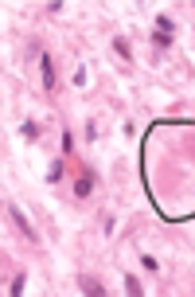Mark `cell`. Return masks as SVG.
Instances as JSON below:
<instances>
[{"label":"cell","mask_w":195,"mask_h":297,"mask_svg":"<svg viewBox=\"0 0 195 297\" xmlns=\"http://www.w3.org/2000/svg\"><path fill=\"white\" fill-rule=\"evenodd\" d=\"M4 211H8V219H12V223H16V227H20V231H24V239H28V243H39V235H35V231H32V223H28V219H24V211H20V207H16V203H8V207H4Z\"/></svg>","instance_id":"6da1fadb"},{"label":"cell","mask_w":195,"mask_h":297,"mask_svg":"<svg viewBox=\"0 0 195 297\" xmlns=\"http://www.w3.org/2000/svg\"><path fill=\"white\" fill-rule=\"evenodd\" d=\"M94 184H98V176L90 172V168H86V172H82V176L74 180V196H78V199H86L90 192H94Z\"/></svg>","instance_id":"7a4b0ae2"},{"label":"cell","mask_w":195,"mask_h":297,"mask_svg":"<svg viewBox=\"0 0 195 297\" xmlns=\"http://www.w3.org/2000/svg\"><path fill=\"white\" fill-rule=\"evenodd\" d=\"M39 71H43V90H55V63L47 51H39Z\"/></svg>","instance_id":"3957f363"},{"label":"cell","mask_w":195,"mask_h":297,"mask_svg":"<svg viewBox=\"0 0 195 297\" xmlns=\"http://www.w3.org/2000/svg\"><path fill=\"white\" fill-rule=\"evenodd\" d=\"M113 51H117L121 59H133V47H129V39H125V36H117V39H113Z\"/></svg>","instance_id":"277c9868"},{"label":"cell","mask_w":195,"mask_h":297,"mask_svg":"<svg viewBox=\"0 0 195 297\" xmlns=\"http://www.w3.org/2000/svg\"><path fill=\"white\" fill-rule=\"evenodd\" d=\"M78 282H82V290H86V294H94V297H105V286H98L94 278H78Z\"/></svg>","instance_id":"5b68a950"},{"label":"cell","mask_w":195,"mask_h":297,"mask_svg":"<svg viewBox=\"0 0 195 297\" xmlns=\"http://www.w3.org/2000/svg\"><path fill=\"white\" fill-rule=\"evenodd\" d=\"M20 133H24V141H35V137H39L43 129H39L35 121H24V125H20Z\"/></svg>","instance_id":"8992f818"},{"label":"cell","mask_w":195,"mask_h":297,"mask_svg":"<svg viewBox=\"0 0 195 297\" xmlns=\"http://www.w3.org/2000/svg\"><path fill=\"white\" fill-rule=\"evenodd\" d=\"M125 294H133V297L145 294V290H141V282H137V274H125Z\"/></svg>","instance_id":"52a82bcc"},{"label":"cell","mask_w":195,"mask_h":297,"mask_svg":"<svg viewBox=\"0 0 195 297\" xmlns=\"http://www.w3.org/2000/svg\"><path fill=\"white\" fill-rule=\"evenodd\" d=\"M156 32L172 36V32H176V20H172V16H160V20H156Z\"/></svg>","instance_id":"ba28073f"},{"label":"cell","mask_w":195,"mask_h":297,"mask_svg":"<svg viewBox=\"0 0 195 297\" xmlns=\"http://www.w3.org/2000/svg\"><path fill=\"white\" fill-rule=\"evenodd\" d=\"M152 43H156V51H168V47H172V36H164V32H152Z\"/></svg>","instance_id":"9c48e42d"},{"label":"cell","mask_w":195,"mask_h":297,"mask_svg":"<svg viewBox=\"0 0 195 297\" xmlns=\"http://www.w3.org/2000/svg\"><path fill=\"white\" fill-rule=\"evenodd\" d=\"M59 180H63V160H55L47 168V184H59Z\"/></svg>","instance_id":"30bf717a"},{"label":"cell","mask_w":195,"mask_h":297,"mask_svg":"<svg viewBox=\"0 0 195 297\" xmlns=\"http://www.w3.org/2000/svg\"><path fill=\"white\" fill-rule=\"evenodd\" d=\"M141 266H145L148 274H160V262H156V258H152V254H145V258H141Z\"/></svg>","instance_id":"8fae6325"},{"label":"cell","mask_w":195,"mask_h":297,"mask_svg":"<svg viewBox=\"0 0 195 297\" xmlns=\"http://www.w3.org/2000/svg\"><path fill=\"white\" fill-rule=\"evenodd\" d=\"M24 286H28V278H24V274H16V278H12V294H24Z\"/></svg>","instance_id":"7c38bea8"},{"label":"cell","mask_w":195,"mask_h":297,"mask_svg":"<svg viewBox=\"0 0 195 297\" xmlns=\"http://www.w3.org/2000/svg\"><path fill=\"white\" fill-rule=\"evenodd\" d=\"M70 148H74V133H70V129H63V152H70Z\"/></svg>","instance_id":"4fadbf2b"}]
</instances>
